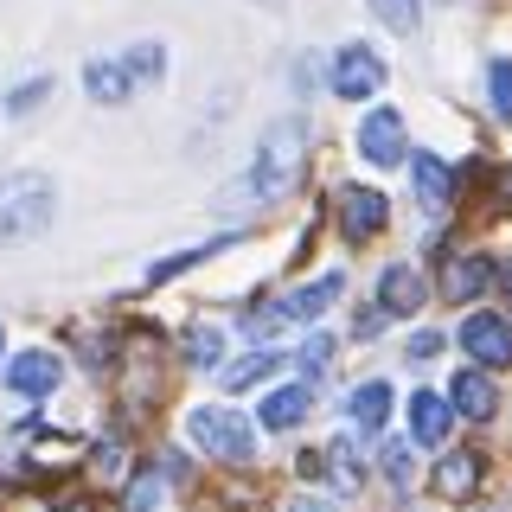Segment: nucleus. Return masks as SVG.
<instances>
[{
    "mask_svg": "<svg viewBox=\"0 0 512 512\" xmlns=\"http://www.w3.org/2000/svg\"><path fill=\"white\" fill-rule=\"evenodd\" d=\"M269 372H282V359H276V352H244V359L218 365V384H224V391H250V384H263Z\"/></svg>",
    "mask_w": 512,
    "mask_h": 512,
    "instance_id": "18",
    "label": "nucleus"
},
{
    "mask_svg": "<svg viewBox=\"0 0 512 512\" xmlns=\"http://www.w3.org/2000/svg\"><path fill=\"white\" fill-rule=\"evenodd\" d=\"M461 346H468L474 365H487V372L512 365V327L500 314H468V320H461Z\"/></svg>",
    "mask_w": 512,
    "mask_h": 512,
    "instance_id": "5",
    "label": "nucleus"
},
{
    "mask_svg": "<svg viewBox=\"0 0 512 512\" xmlns=\"http://www.w3.org/2000/svg\"><path fill=\"white\" fill-rule=\"evenodd\" d=\"M436 346H442V333H416V340H410V352H416V359H429Z\"/></svg>",
    "mask_w": 512,
    "mask_h": 512,
    "instance_id": "29",
    "label": "nucleus"
},
{
    "mask_svg": "<svg viewBox=\"0 0 512 512\" xmlns=\"http://www.w3.org/2000/svg\"><path fill=\"white\" fill-rule=\"evenodd\" d=\"M186 359L199 365V372H218V365H224V340H218V327H186Z\"/></svg>",
    "mask_w": 512,
    "mask_h": 512,
    "instance_id": "20",
    "label": "nucleus"
},
{
    "mask_svg": "<svg viewBox=\"0 0 512 512\" xmlns=\"http://www.w3.org/2000/svg\"><path fill=\"white\" fill-rule=\"evenodd\" d=\"M372 13L391 32H416V0H372Z\"/></svg>",
    "mask_w": 512,
    "mask_h": 512,
    "instance_id": "22",
    "label": "nucleus"
},
{
    "mask_svg": "<svg viewBox=\"0 0 512 512\" xmlns=\"http://www.w3.org/2000/svg\"><path fill=\"white\" fill-rule=\"evenodd\" d=\"M340 295H346V276L333 269V276H320V282H308V288H295V295H288V314H295V320H314V314H327Z\"/></svg>",
    "mask_w": 512,
    "mask_h": 512,
    "instance_id": "17",
    "label": "nucleus"
},
{
    "mask_svg": "<svg viewBox=\"0 0 512 512\" xmlns=\"http://www.w3.org/2000/svg\"><path fill=\"white\" fill-rule=\"evenodd\" d=\"M45 90H52V77H39V84H26L20 96H13V109H26V103H39V96H45Z\"/></svg>",
    "mask_w": 512,
    "mask_h": 512,
    "instance_id": "28",
    "label": "nucleus"
},
{
    "mask_svg": "<svg viewBox=\"0 0 512 512\" xmlns=\"http://www.w3.org/2000/svg\"><path fill=\"white\" fill-rule=\"evenodd\" d=\"M282 512H333V506H327V500H314V493H295V500H288Z\"/></svg>",
    "mask_w": 512,
    "mask_h": 512,
    "instance_id": "27",
    "label": "nucleus"
},
{
    "mask_svg": "<svg viewBox=\"0 0 512 512\" xmlns=\"http://www.w3.org/2000/svg\"><path fill=\"white\" fill-rule=\"evenodd\" d=\"M295 180H301V122L282 116V122L263 135V148H256V167L244 173V180L224 186L218 205H224V212H237V205H244V212H256V205H276Z\"/></svg>",
    "mask_w": 512,
    "mask_h": 512,
    "instance_id": "1",
    "label": "nucleus"
},
{
    "mask_svg": "<svg viewBox=\"0 0 512 512\" xmlns=\"http://www.w3.org/2000/svg\"><path fill=\"white\" fill-rule=\"evenodd\" d=\"M308 404H314L308 384H288V391H276V397L263 404V416H256V423H263V429H295L301 416H308Z\"/></svg>",
    "mask_w": 512,
    "mask_h": 512,
    "instance_id": "19",
    "label": "nucleus"
},
{
    "mask_svg": "<svg viewBox=\"0 0 512 512\" xmlns=\"http://www.w3.org/2000/svg\"><path fill=\"white\" fill-rule=\"evenodd\" d=\"M410 180H416V205L429 218H448V205H455V167L436 154H410Z\"/></svg>",
    "mask_w": 512,
    "mask_h": 512,
    "instance_id": "6",
    "label": "nucleus"
},
{
    "mask_svg": "<svg viewBox=\"0 0 512 512\" xmlns=\"http://www.w3.org/2000/svg\"><path fill=\"white\" fill-rule=\"evenodd\" d=\"M487 103H493V116H500V122H512V64L506 58L487 64Z\"/></svg>",
    "mask_w": 512,
    "mask_h": 512,
    "instance_id": "21",
    "label": "nucleus"
},
{
    "mask_svg": "<svg viewBox=\"0 0 512 512\" xmlns=\"http://www.w3.org/2000/svg\"><path fill=\"white\" fill-rule=\"evenodd\" d=\"M493 282H500V301L512 308V263H506V269H500V276H493Z\"/></svg>",
    "mask_w": 512,
    "mask_h": 512,
    "instance_id": "30",
    "label": "nucleus"
},
{
    "mask_svg": "<svg viewBox=\"0 0 512 512\" xmlns=\"http://www.w3.org/2000/svg\"><path fill=\"white\" fill-rule=\"evenodd\" d=\"M429 487H436L442 500H474L480 493V455L474 448H448L436 468H429Z\"/></svg>",
    "mask_w": 512,
    "mask_h": 512,
    "instance_id": "7",
    "label": "nucleus"
},
{
    "mask_svg": "<svg viewBox=\"0 0 512 512\" xmlns=\"http://www.w3.org/2000/svg\"><path fill=\"white\" fill-rule=\"evenodd\" d=\"M186 436L199 442L205 455H218V461H250L256 455V429L244 423V416H231V410H192Z\"/></svg>",
    "mask_w": 512,
    "mask_h": 512,
    "instance_id": "3",
    "label": "nucleus"
},
{
    "mask_svg": "<svg viewBox=\"0 0 512 512\" xmlns=\"http://www.w3.org/2000/svg\"><path fill=\"white\" fill-rule=\"evenodd\" d=\"M263 7H276V0H263Z\"/></svg>",
    "mask_w": 512,
    "mask_h": 512,
    "instance_id": "33",
    "label": "nucleus"
},
{
    "mask_svg": "<svg viewBox=\"0 0 512 512\" xmlns=\"http://www.w3.org/2000/svg\"><path fill=\"white\" fill-rule=\"evenodd\" d=\"M0 352H7V327H0Z\"/></svg>",
    "mask_w": 512,
    "mask_h": 512,
    "instance_id": "32",
    "label": "nucleus"
},
{
    "mask_svg": "<svg viewBox=\"0 0 512 512\" xmlns=\"http://www.w3.org/2000/svg\"><path fill=\"white\" fill-rule=\"evenodd\" d=\"M128 84H135V77H128V64H116V58H90V64H84V90H90L103 109L128 103Z\"/></svg>",
    "mask_w": 512,
    "mask_h": 512,
    "instance_id": "15",
    "label": "nucleus"
},
{
    "mask_svg": "<svg viewBox=\"0 0 512 512\" xmlns=\"http://www.w3.org/2000/svg\"><path fill=\"white\" fill-rule=\"evenodd\" d=\"M384 416H391V384H359V391L346 397V423L365 429V436H372Z\"/></svg>",
    "mask_w": 512,
    "mask_h": 512,
    "instance_id": "16",
    "label": "nucleus"
},
{
    "mask_svg": "<svg viewBox=\"0 0 512 512\" xmlns=\"http://www.w3.org/2000/svg\"><path fill=\"white\" fill-rule=\"evenodd\" d=\"M384 474L391 487H410V448H384Z\"/></svg>",
    "mask_w": 512,
    "mask_h": 512,
    "instance_id": "25",
    "label": "nucleus"
},
{
    "mask_svg": "<svg viewBox=\"0 0 512 512\" xmlns=\"http://www.w3.org/2000/svg\"><path fill=\"white\" fill-rule=\"evenodd\" d=\"M384 218H391L384 192H372V186H340V224H346V237H378Z\"/></svg>",
    "mask_w": 512,
    "mask_h": 512,
    "instance_id": "9",
    "label": "nucleus"
},
{
    "mask_svg": "<svg viewBox=\"0 0 512 512\" xmlns=\"http://www.w3.org/2000/svg\"><path fill=\"white\" fill-rule=\"evenodd\" d=\"M378 327H384V308H365V314H359V327H352V333H359V340H372Z\"/></svg>",
    "mask_w": 512,
    "mask_h": 512,
    "instance_id": "26",
    "label": "nucleus"
},
{
    "mask_svg": "<svg viewBox=\"0 0 512 512\" xmlns=\"http://www.w3.org/2000/svg\"><path fill=\"white\" fill-rule=\"evenodd\" d=\"M493 276H500V269H493L487 256H455V263H448V276H442V301H474Z\"/></svg>",
    "mask_w": 512,
    "mask_h": 512,
    "instance_id": "14",
    "label": "nucleus"
},
{
    "mask_svg": "<svg viewBox=\"0 0 512 512\" xmlns=\"http://www.w3.org/2000/svg\"><path fill=\"white\" fill-rule=\"evenodd\" d=\"M327 359H333V340H327V333H314V340L301 346V359H295V365H301V372L314 378V372H320V365H327Z\"/></svg>",
    "mask_w": 512,
    "mask_h": 512,
    "instance_id": "24",
    "label": "nucleus"
},
{
    "mask_svg": "<svg viewBox=\"0 0 512 512\" xmlns=\"http://www.w3.org/2000/svg\"><path fill=\"white\" fill-rule=\"evenodd\" d=\"M448 404H455V416H468V423H487L493 404H500V391H493L487 372H455L448 378Z\"/></svg>",
    "mask_w": 512,
    "mask_h": 512,
    "instance_id": "11",
    "label": "nucleus"
},
{
    "mask_svg": "<svg viewBox=\"0 0 512 512\" xmlns=\"http://www.w3.org/2000/svg\"><path fill=\"white\" fill-rule=\"evenodd\" d=\"M58 378H64L58 352H20V359H13V372H7V384H13L20 397H52Z\"/></svg>",
    "mask_w": 512,
    "mask_h": 512,
    "instance_id": "10",
    "label": "nucleus"
},
{
    "mask_svg": "<svg viewBox=\"0 0 512 512\" xmlns=\"http://www.w3.org/2000/svg\"><path fill=\"white\" fill-rule=\"evenodd\" d=\"M378 84H384V64H378L372 45H346V52L333 58V90L340 96H372Z\"/></svg>",
    "mask_w": 512,
    "mask_h": 512,
    "instance_id": "8",
    "label": "nucleus"
},
{
    "mask_svg": "<svg viewBox=\"0 0 512 512\" xmlns=\"http://www.w3.org/2000/svg\"><path fill=\"white\" fill-rule=\"evenodd\" d=\"M58 186L45 173H0V244H26L52 224Z\"/></svg>",
    "mask_w": 512,
    "mask_h": 512,
    "instance_id": "2",
    "label": "nucleus"
},
{
    "mask_svg": "<svg viewBox=\"0 0 512 512\" xmlns=\"http://www.w3.org/2000/svg\"><path fill=\"white\" fill-rule=\"evenodd\" d=\"M448 423H455V404H448L442 391H416V397H410V436H416V442L442 448V442H448Z\"/></svg>",
    "mask_w": 512,
    "mask_h": 512,
    "instance_id": "12",
    "label": "nucleus"
},
{
    "mask_svg": "<svg viewBox=\"0 0 512 512\" xmlns=\"http://www.w3.org/2000/svg\"><path fill=\"white\" fill-rule=\"evenodd\" d=\"M58 512H90V506H58Z\"/></svg>",
    "mask_w": 512,
    "mask_h": 512,
    "instance_id": "31",
    "label": "nucleus"
},
{
    "mask_svg": "<svg viewBox=\"0 0 512 512\" xmlns=\"http://www.w3.org/2000/svg\"><path fill=\"white\" fill-rule=\"evenodd\" d=\"M423 301H429V282L416 276L410 263H391V269H384V276H378V308L416 314V308H423Z\"/></svg>",
    "mask_w": 512,
    "mask_h": 512,
    "instance_id": "13",
    "label": "nucleus"
},
{
    "mask_svg": "<svg viewBox=\"0 0 512 512\" xmlns=\"http://www.w3.org/2000/svg\"><path fill=\"white\" fill-rule=\"evenodd\" d=\"M359 154L372 160V167H397V160L410 154L404 116H397V109H372V116L359 122Z\"/></svg>",
    "mask_w": 512,
    "mask_h": 512,
    "instance_id": "4",
    "label": "nucleus"
},
{
    "mask_svg": "<svg viewBox=\"0 0 512 512\" xmlns=\"http://www.w3.org/2000/svg\"><path fill=\"white\" fill-rule=\"evenodd\" d=\"M128 77L135 84H160V45H135L128 52Z\"/></svg>",
    "mask_w": 512,
    "mask_h": 512,
    "instance_id": "23",
    "label": "nucleus"
}]
</instances>
